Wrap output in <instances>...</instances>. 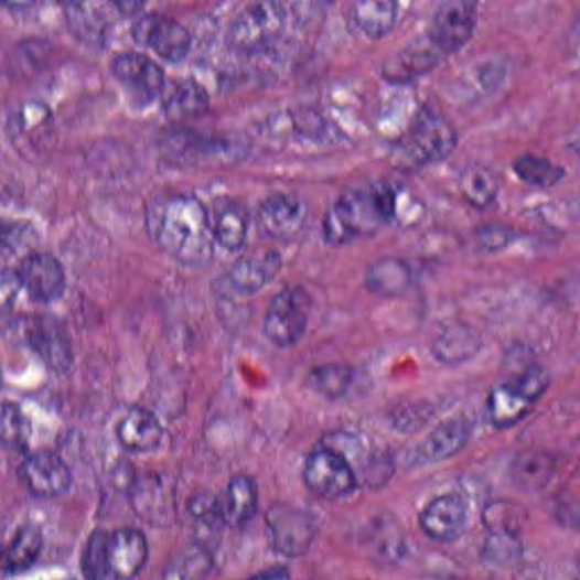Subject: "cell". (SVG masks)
<instances>
[{
	"label": "cell",
	"mask_w": 580,
	"mask_h": 580,
	"mask_svg": "<svg viewBox=\"0 0 580 580\" xmlns=\"http://www.w3.org/2000/svg\"><path fill=\"white\" fill-rule=\"evenodd\" d=\"M533 404L508 382V384H502L496 386L487 399V410H490V420L500 427V429H506V427H513L517 425Z\"/></svg>",
	"instance_id": "f546056e"
},
{
	"label": "cell",
	"mask_w": 580,
	"mask_h": 580,
	"mask_svg": "<svg viewBox=\"0 0 580 580\" xmlns=\"http://www.w3.org/2000/svg\"><path fill=\"white\" fill-rule=\"evenodd\" d=\"M440 57H442V53L438 51V46L433 44L431 36L425 34L422 39L408 44L404 51L395 53L386 62L384 75L393 82H410V79L429 73L440 62Z\"/></svg>",
	"instance_id": "ffe728a7"
},
{
	"label": "cell",
	"mask_w": 580,
	"mask_h": 580,
	"mask_svg": "<svg viewBox=\"0 0 580 580\" xmlns=\"http://www.w3.org/2000/svg\"><path fill=\"white\" fill-rule=\"evenodd\" d=\"M21 476L28 490L41 500H55V496L66 494L73 483L68 465L51 449L28 453L21 463Z\"/></svg>",
	"instance_id": "7c38bea8"
},
{
	"label": "cell",
	"mask_w": 580,
	"mask_h": 580,
	"mask_svg": "<svg viewBox=\"0 0 580 580\" xmlns=\"http://www.w3.org/2000/svg\"><path fill=\"white\" fill-rule=\"evenodd\" d=\"M118 440L132 453H150L163 444V429L146 408H132L118 425Z\"/></svg>",
	"instance_id": "44dd1931"
},
{
	"label": "cell",
	"mask_w": 580,
	"mask_h": 580,
	"mask_svg": "<svg viewBox=\"0 0 580 580\" xmlns=\"http://www.w3.org/2000/svg\"><path fill=\"white\" fill-rule=\"evenodd\" d=\"M397 212V195L384 182H365L341 195L324 216V238L334 245L377 234Z\"/></svg>",
	"instance_id": "7a4b0ae2"
},
{
	"label": "cell",
	"mask_w": 580,
	"mask_h": 580,
	"mask_svg": "<svg viewBox=\"0 0 580 580\" xmlns=\"http://www.w3.org/2000/svg\"><path fill=\"white\" fill-rule=\"evenodd\" d=\"M515 173L519 180L533 186H554L565 178V171L549 159L526 154L515 161Z\"/></svg>",
	"instance_id": "d590c367"
},
{
	"label": "cell",
	"mask_w": 580,
	"mask_h": 580,
	"mask_svg": "<svg viewBox=\"0 0 580 580\" xmlns=\"http://www.w3.org/2000/svg\"><path fill=\"white\" fill-rule=\"evenodd\" d=\"M268 530L272 547L281 556L298 558L304 556L315 540V519L302 508L277 504L268 513Z\"/></svg>",
	"instance_id": "52a82bcc"
},
{
	"label": "cell",
	"mask_w": 580,
	"mask_h": 580,
	"mask_svg": "<svg viewBox=\"0 0 580 580\" xmlns=\"http://www.w3.org/2000/svg\"><path fill=\"white\" fill-rule=\"evenodd\" d=\"M186 508H189V517L193 524L195 543L214 549V545H218L221 540L223 524H227L218 496L210 492H195L189 500Z\"/></svg>",
	"instance_id": "7402d4cb"
},
{
	"label": "cell",
	"mask_w": 580,
	"mask_h": 580,
	"mask_svg": "<svg viewBox=\"0 0 580 580\" xmlns=\"http://www.w3.org/2000/svg\"><path fill=\"white\" fill-rule=\"evenodd\" d=\"M515 238V232L504 225H485L476 232V243L485 253L504 250V247Z\"/></svg>",
	"instance_id": "7bdbcfd3"
},
{
	"label": "cell",
	"mask_w": 580,
	"mask_h": 580,
	"mask_svg": "<svg viewBox=\"0 0 580 580\" xmlns=\"http://www.w3.org/2000/svg\"><path fill=\"white\" fill-rule=\"evenodd\" d=\"M23 341L28 347L55 372H66L73 363V347L64 326L46 315L28 318L23 322Z\"/></svg>",
	"instance_id": "8fae6325"
},
{
	"label": "cell",
	"mask_w": 580,
	"mask_h": 580,
	"mask_svg": "<svg viewBox=\"0 0 580 580\" xmlns=\"http://www.w3.org/2000/svg\"><path fill=\"white\" fill-rule=\"evenodd\" d=\"M247 227H250V221H247V214L240 210V206L225 204L214 223V240L229 253L240 250L247 238Z\"/></svg>",
	"instance_id": "d6a6232c"
},
{
	"label": "cell",
	"mask_w": 580,
	"mask_h": 580,
	"mask_svg": "<svg viewBox=\"0 0 580 580\" xmlns=\"http://www.w3.org/2000/svg\"><path fill=\"white\" fill-rule=\"evenodd\" d=\"M68 30L85 41L87 46H105L111 32V21L103 6H66L64 8Z\"/></svg>",
	"instance_id": "cb8c5ba5"
},
{
	"label": "cell",
	"mask_w": 580,
	"mask_h": 580,
	"mask_svg": "<svg viewBox=\"0 0 580 580\" xmlns=\"http://www.w3.org/2000/svg\"><path fill=\"white\" fill-rule=\"evenodd\" d=\"M19 288H23L21 279H19V272L6 270V275H3V300H6V307H10V302L17 296Z\"/></svg>",
	"instance_id": "ee69618b"
},
{
	"label": "cell",
	"mask_w": 580,
	"mask_h": 580,
	"mask_svg": "<svg viewBox=\"0 0 580 580\" xmlns=\"http://www.w3.org/2000/svg\"><path fill=\"white\" fill-rule=\"evenodd\" d=\"M148 232L165 255L204 266L214 253V225L204 204L193 195H169L148 206Z\"/></svg>",
	"instance_id": "6da1fadb"
},
{
	"label": "cell",
	"mask_w": 580,
	"mask_h": 580,
	"mask_svg": "<svg viewBox=\"0 0 580 580\" xmlns=\"http://www.w3.org/2000/svg\"><path fill=\"white\" fill-rule=\"evenodd\" d=\"M148 560V540L137 528H120L109 533L107 562L109 578H132Z\"/></svg>",
	"instance_id": "e0dca14e"
},
{
	"label": "cell",
	"mask_w": 580,
	"mask_h": 580,
	"mask_svg": "<svg viewBox=\"0 0 580 580\" xmlns=\"http://www.w3.org/2000/svg\"><path fill=\"white\" fill-rule=\"evenodd\" d=\"M410 281H412V275L406 261L393 259V257L377 261L365 275L367 288L375 290L377 296H384V298H397L406 293Z\"/></svg>",
	"instance_id": "f1b7e54d"
},
{
	"label": "cell",
	"mask_w": 580,
	"mask_h": 580,
	"mask_svg": "<svg viewBox=\"0 0 580 580\" xmlns=\"http://www.w3.org/2000/svg\"><path fill=\"white\" fill-rule=\"evenodd\" d=\"M281 268V259L275 250H261L257 255L238 259L223 277L225 286L234 296H255L268 286Z\"/></svg>",
	"instance_id": "9a60e30c"
},
{
	"label": "cell",
	"mask_w": 580,
	"mask_h": 580,
	"mask_svg": "<svg viewBox=\"0 0 580 580\" xmlns=\"http://www.w3.org/2000/svg\"><path fill=\"white\" fill-rule=\"evenodd\" d=\"M455 148V130L436 109L425 107L412 120L401 141L404 157L416 165H429L447 159Z\"/></svg>",
	"instance_id": "277c9868"
},
{
	"label": "cell",
	"mask_w": 580,
	"mask_h": 580,
	"mask_svg": "<svg viewBox=\"0 0 580 580\" xmlns=\"http://www.w3.org/2000/svg\"><path fill=\"white\" fill-rule=\"evenodd\" d=\"M135 41L154 51L165 62H182L191 53V32L175 19L161 14H139L132 28Z\"/></svg>",
	"instance_id": "8992f818"
},
{
	"label": "cell",
	"mask_w": 580,
	"mask_h": 580,
	"mask_svg": "<svg viewBox=\"0 0 580 580\" xmlns=\"http://www.w3.org/2000/svg\"><path fill=\"white\" fill-rule=\"evenodd\" d=\"M130 502L135 513L152 524V526H169L175 519V492L169 479L161 474H143L132 479L130 483Z\"/></svg>",
	"instance_id": "9c48e42d"
},
{
	"label": "cell",
	"mask_w": 580,
	"mask_h": 580,
	"mask_svg": "<svg viewBox=\"0 0 580 580\" xmlns=\"http://www.w3.org/2000/svg\"><path fill=\"white\" fill-rule=\"evenodd\" d=\"M307 206L296 195H272L259 210V225L272 238H293L304 227Z\"/></svg>",
	"instance_id": "d6986e66"
},
{
	"label": "cell",
	"mask_w": 580,
	"mask_h": 580,
	"mask_svg": "<svg viewBox=\"0 0 580 580\" xmlns=\"http://www.w3.org/2000/svg\"><path fill=\"white\" fill-rule=\"evenodd\" d=\"M530 404H535L545 395V390L549 388V372L543 365H526L519 375L511 382Z\"/></svg>",
	"instance_id": "60d3db41"
},
{
	"label": "cell",
	"mask_w": 580,
	"mask_h": 580,
	"mask_svg": "<svg viewBox=\"0 0 580 580\" xmlns=\"http://www.w3.org/2000/svg\"><path fill=\"white\" fill-rule=\"evenodd\" d=\"M214 569V554L210 547H204L200 543H193L191 547L182 549L171 565L165 567L163 576L165 578H178V580H195L210 576Z\"/></svg>",
	"instance_id": "1f68e13d"
},
{
	"label": "cell",
	"mask_w": 580,
	"mask_h": 580,
	"mask_svg": "<svg viewBox=\"0 0 580 580\" xmlns=\"http://www.w3.org/2000/svg\"><path fill=\"white\" fill-rule=\"evenodd\" d=\"M19 279L25 293L41 304H51L62 298L66 275L62 264L46 253H32L19 264Z\"/></svg>",
	"instance_id": "4fadbf2b"
},
{
	"label": "cell",
	"mask_w": 580,
	"mask_h": 580,
	"mask_svg": "<svg viewBox=\"0 0 580 580\" xmlns=\"http://www.w3.org/2000/svg\"><path fill=\"white\" fill-rule=\"evenodd\" d=\"M468 524V506L459 494H442L420 515L422 530L438 543L459 540Z\"/></svg>",
	"instance_id": "2e32d148"
},
{
	"label": "cell",
	"mask_w": 580,
	"mask_h": 580,
	"mask_svg": "<svg viewBox=\"0 0 580 580\" xmlns=\"http://www.w3.org/2000/svg\"><path fill=\"white\" fill-rule=\"evenodd\" d=\"M350 384H352V367L345 363L322 365V367H315L309 375V386L326 399L343 397Z\"/></svg>",
	"instance_id": "836d02e7"
},
{
	"label": "cell",
	"mask_w": 580,
	"mask_h": 580,
	"mask_svg": "<svg viewBox=\"0 0 580 580\" xmlns=\"http://www.w3.org/2000/svg\"><path fill=\"white\" fill-rule=\"evenodd\" d=\"M479 350H481V339L476 331L468 324L444 326L433 343V354L442 363H449V365L472 358Z\"/></svg>",
	"instance_id": "484cf974"
},
{
	"label": "cell",
	"mask_w": 580,
	"mask_h": 580,
	"mask_svg": "<svg viewBox=\"0 0 580 580\" xmlns=\"http://www.w3.org/2000/svg\"><path fill=\"white\" fill-rule=\"evenodd\" d=\"M41 547H44V535L41 530L32 524L23 526L14 537L12 543L8 545L6 554H3V571L6 576L19 573L23 569H28L41 554Z\"/></svg>",
	"instance_id": "4dcf8cb0"
},
{
	"label": "cell",
	"mask_w": 580,
	"mask_h": 580,
	"mask_svg": "<svg viewBox=\"0 0 580 580\" xmlns=\"http://www.w3.org/2000/svg\"><path fill=\"white\" fill-rule=\"evenodd\" d=\"M524 517H526L524 511L513 502H492L483 513V522L487 530H504V533H517Z\"/></svg>",
	"instance_id": "ab89813d"
},
{
	"label": "cell",
	"mask_w": 580,
	"mask_h": 580,
	"mask_svg": "<svg viewBox=\"0 0 580 580\" xmlns=\"http://www.w3.org/2000/svg\"><path fill=\"white\" fill-rule=\"evenodd\" d=\"M470 436H472V425L465 418L449 420L436 427V431L418 444L416 453H412V463L429 465V463L447 461L461 449H465V444L470 442Z\"/></svg>",
	"instance_id": "ac0fdd59"
},
{
	"label": "cell",
	"mask_w": 580,
	"mask_h": 580,
	"mask_svg": "<svg viewBox=\"0 0 580 580\" xmlns=\"http://www.w3.org/2000/svg\"><path fill=\"white\" fill-rule=\"evenodd\" d=\"M266 336L277 347H290L300 343L307 334V302L300 290H283L266 313Z\"/></svg>",
	"instance_id": "30bf717a"
},
{
	"label": "cell",
	"mask_w": 580,
	"mask_h": 580,
	"mask_svg": "<svg viewBox=\"0 0 580 580\" xmlns=\"http://www.w3.org/2000/svg\"><path fill=\"white\" fill-rule=\"evenodd\" d=\"M485 558L494 565H511L522 558V547L517 540V533L490 530L485 543Z\"/></svg>",
	"instance_id": "f35d334b"
},
{
	"label": "cell",
	"mask_w": 580,
	"mask_h": 580,
	"mask_svg": "<svg viewBox=\"0 0 580 580\" xmlns=\"http://www.w3.org/2000/svg\"><path fill=\"white\" fill-rule=\"evenodd\" d=\"M461 191L474 206H487L494 202L496 191H500V180H496L492 171L483 169V165H474V169H468L461 178Z\"/></svg>",
	"instance_id": "e575fe53"
},
{
	"label": "cell",
	"mask_w": 580,
	"mask_h": 580,
	"mask_svg": "<svg viewBox=\"0 0 580 580\" xmlns=\"http://www.w3.org/2000/svg\"><path fill=\"white\" fill-rule=\"evenodd\" d=\"M116 10L118 12H122V14H137V12H143V6L141 3H120V6H116Z\"/></svg>",
	"instance_id": "bcb514c9"
},
{
	"label": "cell",
	"mask_w": 580,
	"mask_h": 580,
	"mask_svg": "<svg viewBox=\"0 0 580 580\" xmlns=\"http://www.w3.org/2000/svg\"><path fill=\"white\" fill-rule=\"evenodd\" d=\"M431 418V406L425 401H408L395 408L393 412V427L399 431H420Z\"/></svg>",
	"instance_id": "b9f144b4"
},
{
	"label": "cell",
	"mask_w": 580,
	"mask_h": 580,
	"mask_svg": "<svg viewBox=\"0 0 580 580\" xmlns=\"http://www.w3.org/2000/svg\"><path fill=\"white\" fill-rule=\"evenodd\" d=\"M107 543H109V533H105V530H96L89 537L85 556H82V569H85L87 578H94V580L109 578Z\"/></svg>",
	"instance_id": "74e56055"
},
{
	"label": "cell",
	"mask_w": 580,
	"mask_h": 580,
	"mask_svg": "<svg viewBox=\"0 0 580 580\" xmlns=\"http://www.w3.org/2000/svg\"><path fill=\"white\" fill-rule=\"evenodd\" d=\"M304 483L322 500H341L356 487V474L336 449H315L304 463Z\"/></svg>",
	"instance_id": "5b68a950"
},
{
	"label": "cell",
	"mask_w": 580,
	"mask_h": 580,
	"mask_svg": "<svg viewBox=\"0 0 580 580\" xmlns=\"http://www.w3.org/2000/svg\"><path fill=\"white\" fill-rule=\"evenodd\" d=\"M206 107H210V96H206L204 87L193 79H178L175 85H171L161 96V109L165 118L171 120L195 118L204 114Z\"/></svg>",
	"instance_id": "603a6c76"
},
{
	"label": "cell",
	"mask_w": 580,
	"mask_h": 580,
	"mask_svg": "<svg viewBox=\"0 0 580 580\" xmlns=\"http://www.w3.org/2000/svg\"><path fill=\"white\" fill-rule=\"evenodd\" d=\"M257 502H259V492H257L255 479L247 474L234 476L225 494L221 496V508H223L225 522L232 526H240L245 522H250L257 513Z\"/></svg>",
	"instance_id": "d4e9b609"
},
{
	"label": "cell",
	"mask_w": 580,
	"mask_h": 580,
	"mask_svg": "<svg viewBox=\"0 0 580 580\" xmlns=\"http://www.w3.org/2000/svg\"><path fill=\"white\" fill-rule=\"evenodd\" d=\"M0 433L8 449L23 453L30 440V425L28 418L19 410V406L6 401L3 404V418H0Z\"/></svg>",
	"instance_id": "8d00e7d4"
},
{
	"label": "cell",
	"mask_w": 580,
	"mask_h": 580,
	"mask_svg": "<svg viewBox=\"0 0 580 580\" xmlns=\"http://www.w3.org/2000/svg\"><path fill=\"white\" fill-rule=\"evenodd\" d=\"M257 576H259V578H288V576H290V571H288V569H279V567H275V569L259 571Z\"/></svg>",
	"instance_id": "f6af8a7d"
},
{
	"label": "cell",
	"mask_w": 580,
	"mask_h": 580,
	"mask_svg": "<svg viewBox=\"0 0 580 580\" xmlns=\"http://www.w3.org/2000/svg\"><path fill=\"white\" fill-rule=\"evenodd\" d=\"M286 28V14L277 3L247 6L229 23L227 44L238 53H261L277 44Z\"/></svg>",
	"instance_id": "3957f363"
},
{
	"label": "cell",
	"mask_w": 580,
	"mask_h": 580,
	"mask_svg": "<svg viewBox=\"0 0 580 580\" xmlns=\"http://www.w3.org/2000/svg\"><path fill=\"white\" fill-rule=\"evenodd\" d=\"M556 474V461L547 451H524L513 461L511 476L517 487L535 492L549 485Z\"/></svg>",
	"instance_id": "4316f807"
},
{
	"label": "cell",
	"mask_w": 580,
	"mask_h": 580,
	"mask_svg": "<svg viewBox=\"0 0 580 580\" xmlns=\"http://www.w3.org/2000/svg\"><path fill=\"white\" fill-rule=\"evenodd\" d=\"M356 28L369 39L386 36L399 21V8L393 0H365L352 10Z\"/></svg>",
	"instance_id": "83f0119b"
},
{
	"label": "cell",
	"mask_w": 580,
	"mask_h": 580,
	"mask_svg": "<svg viewBox=\"0 0 580 580\" xmlns=\"http://www.w3.org/2000/svg\"><path fill=\"white\" fill-rule=\"evenodd\" d=\"M111 73L128 89L132 100L148 105L154 98L163 96V71L161 66L141 53H120L111 62Z\"/></svg>",
	"instance_id": "ba28073f"
},
{
	"label": "cell",
	"mask_w": 580,
	"mask_h": 580,
	"mask_svg": "<svg viewBox=\"0 0 580 580\" xmlns=\"http://www.w3.org/2000/svg\"><path fill=\"white\" fill-rule=\"evenodd\" d=\"M476 28V6L468 0H451L442 3L431 23V41L442 55L459 51L472 39Z\"/></svg>",
	"instance_id": "5bb4252c"
}]
</instances>
